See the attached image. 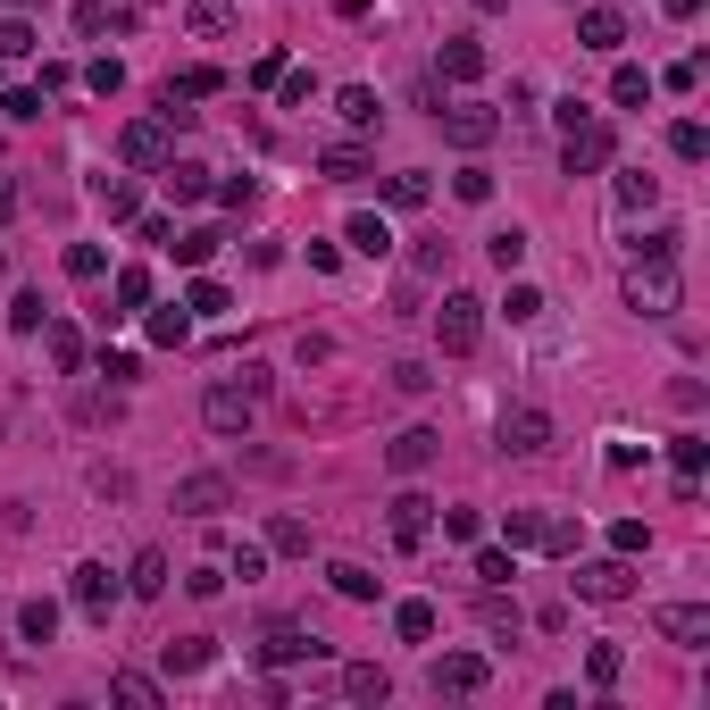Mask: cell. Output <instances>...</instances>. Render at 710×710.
Here are the masks:
<instances>
[{
  "instance_id": "obj_14",
  "label": "cell",
  "mask_w": 710,
  "mask_h": 710,
  "mask_svg": "<svg viewBox=\"0 0 710 710\" xmlns=\"http://www.w3.org/2000/svg\"><path fill=\"white\" fill-rule=\"evenodd\" d=\"M435 452H443V435H426V426H410V435H393V452H385V460L401 468V477H418V468L435 460Z\"/></svg>"
},
{
  "instance_id": "obj_32",
  "label": "cell",
  "mask_w": 710,
  "mask_h": 710,
  "mask_svg": "<svg viewBox=\"0 0 710 710\" xmlns=\"http://www.w3.org/2000/svg\"><path fill=\"white\" fill-rule=\"evenodd\" d=\"M485 627L493 635H518V602H502V585H485Z\"/></svg>"
},
{
  "instance_id": "obj_47",
  "label": "cell",
  "mask_w": 710,
  "mask_h": 710,
  "mask_svg": "<svg viewBox=\"0 0 710 710\" xmlns=\"http://www.w3.org/2000/svg\"><path fill=\"white\" fill-rule=\"evenodd\" d=\"M184 335H193V326H184V310H159V318H151V343H184Z\"/></svg>"
},
{
  "instance_id": "obj_2",
  "label": "cell",
  "mask_w": 710,
  "mask_h": 710,
  "mask_svg": "<svg viewBox=\"0 0 710 710\" xmlns=\"http://www.w3.org/2000/svg\"><path fill=\"white\" fill-rule=\"evenodd\" d=\"M493 443H502V452H518V460H535L543 443H552V418H543L535 401H510L502 426H493Z\"/></svg>"
},
{
  "instance_id": "obj_27",
  "label": "cell",
  "mask_w": 710,
  "mask_h": 710,
  "mask_svg": "<svg viewBox=\"0 0 710 710\" xmlns=\"http://www.w3.org/2000/svg\"><path fill=\"white\" fill-rule=\"evenodd\" d=\"M335 109H343V126H376V92H368V84H343Z\"/></svg>"
},
{
  "instance_id": "obj_28",
  "label": "cell",
  "mask_w": 710,
  "mask_h": 710,
  "mask_svg": "<svg viewBox=\"0 0 710 710\" xmlns=\"http://www.w3.org/2000/svg\"><path fill=\"white\" fill-rule=\"evenodd\" d=\"M168 193H176V201H201V193H209V168H193V159H176V168H168Z\"/></svg>"
},
{
  "instance_id": "obj_12",
  "label": "cell",
  "mask_w": 710,
  "mask_h": 710,
  "mask_svg": "<svg viewBox=\"0 0 710 710\" xmlns=\"http://www.w3.org/2000/svg\"><path fill=\"white\" fill-rule=\"evenodd\" d=\"M652 627L669 635V644H702V635H710V610H702V602H669Z\"/></svg>"
},
{
  "instance_id": "obj_26",
  "label": "cell",
  "mask_w": 710,
  "mask_h": 710,
  "mask_svg": "<svg viewBox=\"0 0 710 710\" xmlns=\"http://www.w3.org/2000/svg\"><path fill=\"white\" fill-rule=\"evenodd\" d=\"M343 694L351 702H385L393 685H385V669H343Z\"/></svg>"
},
{
  "instance_id": "obj_30",
  "label": "cell",
  "mask_w": 710,
  "mask_h": 710,
  "mask_svg": "<svg viewBox=\"0 0 710 710\" xmlns=\"http://www.w3.org/2000/svg\"><path fill=\"white\" fill-rule=\"evenodd\" d=\"M485 251H493V268H502V276H510V268H518V259H527V234H518V226H502V234H493V243H485Z\"/></svg>"
},
{
  "instance_id": "obj_53",
  "label": "cell",
  "mask_w": 710,
  "mask_h": 710,
  "mask_svg": "<svg viewBox=\"0 0 710 710\" xmlns=\"http://www.w3.org/2000/svg\"><path fill=\"white\" fill-rule=\"evenodd\" d=\"M669 17H702V0H669Z\"/></svg>"
},
{
  "instance_id": "obj_13",
  "label": "cell",
  "mask_w": 710,
  "mask_h": 710,
  "mask_svg": "<svg viewBox=\"0 0 710 710\" xmlns=\"http://www.w3.org/2000/svg\"><path fill=\"white\" fill-rule=\"evenodd\" d=\"M426 518H435V502H426V493H393V543H426Z\"/></svg>"
},
{
  "instance_id": "obj_46",
  "label": "cell",
  "mask_w": 710,
  "mask_h": 710,
  "mask_svg": "<svg viewBox=\"0 0 710 710\" xmlns=\"http://www.w3.org/2000/svg\"><path fill=\"white\" fill-rule=\"evenodd\" d=\"M101 209H109V218H134V184L109 176V184H101Z\"/></svg>"
},
{
  "instance_id": "obj_6",
  "label": "cell",
  "mask_w": 710,
  "mask_h": 710,
  "mask_svg": "<svg viewBox=\"0 0 710 710\" xmlns=\"http://www.w3.org/2000/svg\"><path fill=\"white\" fill-rule=\"evenodd\" d=\"M443 134H452L460 151H485V142L502 134V117H493L485 101H460V109H443Z\"/></svg>"
},
{
  "instance_id": "obj_21",
  "label": "cell",
  "mask_w": 710,
  "mask_h": 710,
  "mask_svg": "<svg viewBox=\"0 0 710 710\" xmlns=\"http://www.w3.org/2000/svg\"><path fill=\"white\" fill-rule=\"evenodd\" d=\"M351 251L385 259V251H393V226H385V218H368V209H360V218H351Z\"/></svg>"
},
{
  "instance_id": "obj_1",
  "label": "cell",
  "mask_w": 710,
  "mask_h": 710,
  "mask_svg": "<svg viewBox=\"0 0 710 710\" xmlns=\"http://www.w3.org/2000/svg\"><path fill=\"white\" fill-rule=\"evenodd\" d=\"M627 301H635L644 318H669V310H677V259H635Z\"/></svg>"
},
{
  "instance_id": "obj_9",
  "label": "cell",
  "mask_w": 710,
  "mask_h": 710,
  "mask_svg": "<svg viewBox=\"0 0 710 710\" xmlns=\"http://www.w3.org/2000/svg\"><path fill=\"white\" fill-rule=\"evenodd\" d=\"M627 560H594V568H577V594L585 602H627Z\"/></svg>"
},
{
  "instance_id": "obj_44",
  "label": "cell",
  "mask_w": 710,
  "mask_h": 710,
  "mask_svg": "<svg viewBox=\"0 0 710 710\" xmlns=\"http://www.w3.org/2000/svg\"><path fill=\"white\" fill-rule=\"evenodd\" d=\"M101 268H109L101 243H76V251H67V276H101Z\"/></svg>"
},
{
  "instance_id": "obj_11",
  "label": "cell",
  "mask_w": 710,
  "mask_h": 710,
  "mask_svg": "<svg viewBox=\"0 0 710 710\" xmlns=\"http://www.w3.org/2000/svg\"><path fill=\"white\" fill-rule=\"evenodd\" d=\"M485 685V660L477 652H443L435 660V694H477Z\"/></svg>"
},
{
  "instance_id": "obj_45",
  "label": "cell",
  "mask_w": 710,
  "mask_h": 710,
  "mask_svg": "<svg viewBox=\"0 0 710 710\" xmlns=\"http://www.w3.org/2000/svg\"><path fill=\"white\" fill-rule=\"evenodd\" d=\"M51 360H59V368H76V360H84V343H76V326H51Z\"/></svg>"
},
{
  "instance_id": "obj_42",
  "label": "cell",
  "mask_w": 710,
  "mask_h": 710,
  "mask_svg": "<svg viewBox=\"0 0 710 710\" xmlns=\"http://www.w3.org/2000/svg\"><path fill=\"white\" fill-rule=\"evenodd\" d=\"M0 51H9V59L34 51V26H26V17H9V26H0Z\"/></svg>"
},
{
  "instance_id": "obj_33",
  "label": "cell",
  "mask_w": 710,
  "mask_h": 710,
  "mask_svg": "<svg viewBox=\"0 0 710 710\" xmlns=\"http://www.w3.org/2000/svg\"><path fill=\"white\" fill-rule=\"evenodd\" d=\"M543 527H552L543 510H510V518H502V535H510V543H543Z\"/></svg>"
},
{
  "instance_id": "obj_5",
  "label": "cell",
  "mask_w": 710,
  "mask_h": 710,
  "mask_svg": "<svg viewBox=\"0 0 710 710\" xmlns=\"http://www.w3.org/2000/svg\"><path fill=\"white\" fill-rule=\"evenodd\" d=\"M560 168H568V176L610 168V126H577V117H568V151H560Z\"/></svg>"
},
{
  "instance_id": "obj_3",
  "label": "cell",
  "mask_w": 710,
  "mask_h": 710,
  "mask_svg": "<svg viewBox=\"0 0 710 710\" xmlns=\"http://www.w3.org/2000/svg\"><path fill=\"white\" fill-rule=\"evenodd\" d=\"M443 351H477L485 343V301L477 293H443Z\"/></svg>"
},
{
  "instance_id": "obj_36",
  "label": "cell",
  "mask_w": 710,
  "mask_h": 710,
  "mask_svg": "<svg viewBox=\"0 0 710 710\" xmlns=\"http://www.w3.org/2000/svg\"><path fill=\"white\" fill-rule=\"evenodd\" d=\"M452 193H460V201H493V168H460Z\"/></svg>"
},
{
  "instance_id": "obj_51",
  "label": "cell",
  "mask_w": 710,
  "mask_h": 710,
  "mask_svg": "<svg viewBox=\"0 0 710 710\" xmlns=\"http://www.w3.org/2000/svg\"><path fill=\"white\" fill-rule=\"evenodd\" d=\"M393 385H401V393H426L435 376H426V360H401V368H393Z\"/></svg>"
},
{
  "instance_id": "obj_40",
  "label": "cell",
  "mask_w": 710,
  "mask_h": 710,
  "mask_svg": "<svg viewBox=\"0 0 710 710\" xmlns=\"http://www.w3.org/2000/svg\"><path fill=\"white\" fill-rule=\"evenodd\" d=\"M443 259H452L443 243H418V251H410V276H418V284H426V276H443Z\"/></svg>"
},
{
  "instance_id": "obj_10",
  "label": "cell",
  "mask_w": 710,
  "mask_h": 710,
  "mask_svg": "<svg viewBox=\"0 0 710 710\" xmlns=\"http://www.w3.org/2000/svg\"><path fill=\"white\" fill-rule=\"evenodd\" d=\"M109 602H117V577L101 560H84L76 568V610H84V619H109Z\"/></svg>"
},
{
  "instance_id": "obj_50",
  "label": "cell",
  "mask_w": 710,
  "mask_h": 710,
  "mask_svg": "<svg viewBox=\"0 0 710 710\" xmlns=\"http://www.w3.org/2000/svg\"><path fill=\"white\" fill-rule=\"evenodd\" d=\"M510 318H543V293H535V284H510Z\"/></svg>"
},
{
  "instance_id": "obj_16",
  "label": "cell",
  "mask_w": 710,
  "mask_h": 710,
  "mask_svg": "<svg viewBox=\"0 0 710 710\" xmlns=\"http://www.w3.org/2000/svg\"><path fill=\"white\" fill-rule=\"evenodd\" d=\"M577 34H585V51H619V42H627V17L619 9H585Z\"/></svg>"
},
{
  "instance_id": "obj_15",
  "label": "cell",
  "mask_w": 710,
  "mask_h": 710,
  "mask_svg": "<svg viewBox=\"0 0 710 710\" xmlns=\"http://www.w3.org/2000/svg\"><path fill=\"white\" fill-rule=\"evenodd\" d=\"M326 644H318V635H301V627H276L268 635V644H259V660H268V669H284V660H318Z\"/></svg>"
},
{
  "instance_id": "obj_22",
  "label": "cell",
  "mask_w": 710,
  "mask_h": 710,
  "mask_svg": "<svg viewBox=\"0 0 710 710\" xmlns=\"http://www.w3.org/2000/svg\"><path fill=\"white\" fill-rule=\"evenodd\" d=\"M610 101H619V109H644L652 101V76H644V67H619V76H610Z\"/></svg>"
},
{
  "instance_id": "obj_35",
  "label": "cell",
  "mask_w": 710,
  "mask_h": 710,
  "mask_svg": "<svg viewBox=\"0 0 710 710\" xmlns=\"http://www.w3.org/2000/svg\"><path fill=\"white\" fill-rule=\"evenodd\" d=\"M585 677H594V685H619V644H594V652H585Z\"/></svg>"
},
{
  "instance_id": "obj_49",
  "label": "cell",
  "mask_w": 710,
  "mask_h": 710,
  "mask_svg": "<svg viewBox=\"0 0 710 710\" xmlns=\"http://www.w3.org/2000/svg\"><path fill=\"white\" fill-rule=\"evenodd\" d=\"M385 193H393V209H418V201H426V176H393Z\"/></svg>"
},
{
  "instance_id": "obj_23",
  "label": "cell",
  "mask_w": 710,
  "mask_h": 710,
  "mask_svg": "<svg viewBox=\"0 0 710 710\" xmlns=\"http://www.w3.org/2000/svg\"><path fill=\"white\" fill-rule=\"evenodd\" d=\"M168 660L176 669H209V660H218V635H184V644H168Z\"/></svg>"
},
{
  "instance_id": "obj_39",
  "label": "cell",
  "mask_w": 710,
  "mask_h": 710,
  "mask_svg": "<svg viewBox=\"0 0 710 710\" xmlns=\"http://www.w3.org/2000/svg\"><path fill=\"white\" fill-rule=\"evenodd\" d=\"M619 201H627V209H652L660 184H652V176H619Z\"/></svg>"
},
{
  "instance_id": "obj_31",
  "label": "cell",
  "mask_w": 710,
  "mask_h": 710,
  "mask_svg": "<svg viewBox=\"0 0 710 710\" xmlns=\"http://www.w3.org/2000/svg\"><path fill=\"white\" fill-rule=\"evenodd\" d=\"M109 694H117V702H134V710H151V702H159V685H151V677H142V669H126V677H117V685H109Z\"/></svg>"
},
{
  "instance_id": "obj_38",
  "label": "cell",
  "mask_w": 710,
  "mask_h": 710,
  "mask_svg": "<svg viewBox=\"0 0 710 710\" xmlns=\"http://www.w3.org/2000/svg\"><path fill=\"white\" fill-rule=\"evenodd\" d=\"M669 151H677V159H702V151H710V134H702V126H694V117H685V126H677V134H669Z\"/></svg>"
},
{
  "instance_id": "obj_25",
  "label": "cell",
  "mask_w": 710,
  "mask_h": 710,
  "mask_svg": "<svg viewBox=\"0 0 710 710\" xmlns=\"http://www.w3.org/2000/svg\"><path fill=\"white\" fill-rule=\"evenodd\" d=\"M218 243H226V234H218V226H193V234H184V243H168V251L184 259V268H201V259H209V251H218Z\"/></svg>"
},
{
  "instance_id": "obj_24",
  "label": "cell",
  "mask_w": 710,
  "mask_h": 710,
  "mask_svg": "<svg viewBox=\"0 0 710 710\" xmlns=\"http://www.w3.org/2000/svg\"><path fill=\"white\" fill-rule=\"evenodd\" d=\"M393 627L410 635V644H426V635H435V602H401V610H393Z\"/></svg>"
},
{
  "instance_id": "obj_4",
  "label": "cell",
  "mask_w": 710,
  "mask_h": 710,
  "mask_svg": "<svg viewBox=\"0 0 710 710\" xmlns=\"http://www.w3.org/2000/svg\"><path fill=\"white\" fill-rule=\"evenodd\" d=\"M251 410H259V393H251V385H209V401H201V418L218 426V435H243Z\"/></svg>"
},
{
  "instance_id": "obj_41",
  "label": "cell",
  "mask_w": 710,
  "mask_h": 710,
  "mask_svg": "<svg viewBox=\"0 0 710 710\" xmlns=\"http://www.w3.org/2000/svg\"><path fill=\"white\" fill-rule=\"evenodd\" d=\"M518 568H510V552H477V585H510Z\"/></svg>"
},
{
  "instance_id": "obj_7",
  "label": "cell",
  "mask_w": 710,
  "mask_h": 710,
  "mask_svg": "<svg viewBox=\"0 0 710 710\" xmlns=\"http://www.w3.org/2000/svg\"><path fill=\"white\" fill-rule=\"evenodd\" d=\"M226 502H234V485L218 477V468H201V477H184V485H176V510H184V518H218Z\"/></svg>"
},
{
  "instance_id": "obj_34",
  "label": "cell",
  "mask_w": 710,
  "mask_h": 710,
  "mask_svg": "<svg viewBox=\"0 0 710 710\" xmlns=\"http://www.w3.org/2000/svg\"><path fill=\"white\" fill-rule=\"evenodd\" d=\"M159 585H168V560H159V552H142V560H134V594H142V602H151V594H159Z\"/></svg>"
},
{
  "instance_id": "obj_48",
  "label": "cell",
  "mask_w": 710,
  "mask_h": 710,
  "mask_svg": "<svg viewBox=\"0 0 710 710\" xmlns=\"http://www.w3.org/2000/svg\"><path fill=\"white\" fill-rule=\"evenodd\" d=\"M9 318H17V326H26V335H34V326L51 318V310H42V293H17V301H9Z\"/></svg>"
},
{
  "instance_id": "obj_29",
  "label": "cell",
  "mask_w": 710,
  "mask_h": 710,
  "mask_svg": "<svg viewBox=\"0 0 710 710\" xmlns=\"http://www.w3.org/2000/svg\"><path fill=\"white\" fill-rule=\"evenodd\" d=\"M142 301H151V276H142V268H126V276H117V310H109V318L142 310Z\"/></svg>"
},
{
  "instance_id": "obj_37",
  "label": "cell",
  "mask_w": 710,
  "mask_h": 710,
  "mask_svg": "<svg viewBox=\"0 0 710 710\" xmlns=\"http://www.w3.org/2000/svg\"><path fill=\"white\" fill-rule=\"evenodd\" d=\"M702 460H710V443L702 435H677V477H702Z\"/></svg>"
},
{
  "instance_id": "obj_17",
  "label": "cell",
  "mask_w": 710,
  "mask_h": 710,
  "mask_svg": "<svg viewBox=\"0 0 710 710\" xmlns=\"http://www.w3.org/2000/svg\"><path fill=\"white\" fill-rule=\"evenodd\" d=\"M318 168L335 176V184H360V176H368V151H360V142H326V151H318Z\"/></svg>"
},
{
  "instance_id": "obj_19",
  "label": "cell",
  "mask_w": 710,
  "mask_h": 710,
  "mask_svg": "<svg viewBox=\"0 0 710 710\" xmlns=\"http://www.w3.org/2000/svg\"><path fill=\"white\" fill-rule=\"evenodd\" d=\"M326 577H335V594H343V602H376V577H368L360 560H335Z\"/></svg>"
},
{
  "instance_id": "obj_43",
  "label": "cell",
  "mask_w": 710,
  "mask_h": 710,
  "mask_svg": "<svg viewBox=\"0 0 710 710\" xmlns=\"http://www.w3.org/2000/svg\"><path fill=\"white\" fill-rule=\"evenodd\" d=\"M268 535H276V552H310V527H301V518H276Z\"/></svg>"
},
{
  "instance_id": "obj_52",
  "label": "cell",
  "mask_w": 710,
  "mask_h": 710,
  "mask_svg": "<svg viewBox=\"0 0 710 710\" xmlns=\"http://www.w3.org/2000/svg\"><path fill=\"white\" fill-rule=\"evenodd\" d=\"M9 218H17V184L0 176V226H9Z\"/></svg>"
},
{
  "instance_id": "obj_20",
  "label": "cell",
  "mask_w": 710,
  "mask_h": 710,
  "mask_svg": "<svg viewBox=\"0 0 710 710\" xmlns=\"http://www.w3.org/2000/svg\"><path fill=\"white\" fill-rule=\"evenodd\" d=\"M17 635H26V644H51L59 635V602H26L17 610Z\"/></svg>"
},
{
  "instance_id": "obj_18",
  "label": "cell",
  "mask_w": 710,
  "mask_h": 710,
  "mask_svg": "<svg viewBox=\"0 0 710 710\" xmlns=\"http://www.w3.org/2000/svg\"><path fill=\"white\" fill-rule=\"evenodd\" d=\"M443 76H452V84H477L485 76V51H477V42H443Z\"/></svg>"
},
{
  "instance_id": "obj_8",
  "label": "cell",
  "mask_w": 710,
  "mask_h": 710,
  "mask_svg": "<svg viewBox=\"0 0 710 710\" xmlns=\"http://www.w3.org/2000/svg\"><path fill=\"white\" fill-rule=\"evenodd\" d=\"M117 151H126L134 168H159V159H168V117H134V126L117 134Z\"/></svg>"
}]
</instances>
